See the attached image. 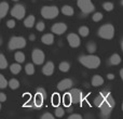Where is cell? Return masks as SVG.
<instances>
[{"label":"cell","mask_w":123,"mask_h":119,"mask_svg":"<svg viewBox=\"0 0 123 119\" xmlns=\"http://www.w3.org/2000/svg\"><path fill=\"white\" fill-rule=\"evenodd\" d=\"M25 8L22 4H16L14 8L11 10V15L13 17H16L17 20H22L24 16H25Z\"/></svg>","instance_id":"ba28073f"},{"label":"cell","mask_w":123,"mask_h":119,"mask_svg":"<svg viewBox=\"0 0 123 119\" xmlns=\"http://www.w3.org/2000/svg\"><path fill=\"white\" fill-rule=\"evenodd\" d=\"M58 9L57 7L55 6H47V7H43L42 10H41V15H42L44 19L48 20H52V19H55L56 16L58 15Z\"/></svg>","instance_id":"277c9868"},{"label":"cell","mask_w":123,"mask_h":119,"mask_svg":"<svg viewBox=\"0 0 123 119\" xmlns=\"http://www.w3.org/2000/svg\"><path fill=\"white\" fill-rule=\"evenodd\" d=\"M8 66V62H6V58L3 54H0V69H4Z\"/></svg>","instance_id":"f546056e"},{"label":"cell","mask_w":123,"mask_h":119,"mask_svg":"<svg viewBox=\"0 0 123 119\" xmlns=\"http://www.w3.org/2000/svg\"><path fill=\"white\" fill-rule=\"evenodd\" d=\"M61 103V98L60 95H58L57 93L53 94V96H52V104H53V106H58V104Z\"/></svg>","instance_id":"83f0119b"},{"label":"cell","mask_w":123,"mask_h":119,"mask_svg":"<svg viewBox=\"0 0 123 119\" xmlns=\"http://www.w3.org/2000/svg\"><path fill=\"white\" fill-rule=\"evenodd\" d=\"M6 95L4 93H0V102H6Z\"/></svg>","instance_id":"ab89813d"},{"label":"cell","mask_w":123,"mask_h":119,"mask_svg":"<svg viewBox=\"0 0 123 119\" xmlns=\"http://www.w3.org/2000/svg\"><path fill=\"white\" fill-rule=\"evenodd\" d=\"M71 86H72V80L71 79L66 78V79H63L62 81L58 82L57 89L60 90V91H65V90H67V89H70Z\"/></svg>","instance_id":"4fadbf2b"},{"label":"cell","mask_w":123,"mask_h":119,"mask_svg":"<svg viewBox=\"0 0 123 119\" xmlns=\"http://www.w3.org/2000/svg\"><path fill=\"white\" fill-rule=\"evenodd\" d=\"M68 118L69 119H82V116L79 115V114H72V115H70Z\"/></svg>","instance_id":"f35d334b"},{"label":"cell","mask_w":123,"mask_h":119,"mask_svg":"<svg viewBox=\"0 0 123 119\" xmlns=\"http://www.w3.org/2000/svg\"><path fill=\"white\" fill-rule=\"evenodd\" d=\"M89 33H90V30L86 26H81L79 28V34H80L81 37H87L89 36Z\"/></svg>","instance_id":"484cf974"},{"label":"cell","mask_w":123,"mask_h":119,"mask_svg":"<svg viewBox=\"0 0 123 119\" xmlns=\"http://www.w3.org/2000/svg\"><path fill=\"white\" fill-rule=\"evenodd\" d=\"M120 76H121V79L123 80V68H122L121 70H120Z\"/></svg>","instance_id":"b9f144b4"},{"label":"cell","mask_w":123,"mask_h":119,"mask_svg":"<svg viewBox=\"0 0 123 119\" xmlns=\"http://www.w3.org/2000/svg\"><path fill=\"white\" fill-rule=\"evenodd\" d=\"M103 8H104L105 11H112L113 3H111V2H105V3L103 4Z\"/></svg>","instance_id":"d6a6232c"},{"label":"cell","mask_w":123,"mask_h":119,"mask_svg":"<svg viewBox=\"0 0 123 119\" xmlns=\"http://www.w3.org/2000/svg\"><path fill=\"white\" fill-rule=\"evenodd\" d=\"M35 22H36V19H35L34 15H29L28 17L25 19V21H24V25H25V27H27V28H31L32 26H34Z\"/></svg>","instance_id":"ac0fdd59"},{"label":"cell","mask_w":123,"mask_h":119,"mask_svg":"<svg viewBox=\"0 0 123 119\" xmlns=\"http://www.w3.org/2000/svg\"><path fill=\"white\" fill-rule=\"evenodd\" d=\"M41 118L42 119H53L54 116L52 115V114H50V113H45V114H43V115L41 116Z\"/></svg>","instance_id":"74e56055"},{"label":"cell","mask_w":123,"mask_h":119,"mask_svg":"<svg viewBox=\"0 0 123 119\" xmlns=\"http://www.w3.org/2000/svg\"><path fill=\"white\" fill-rule=\"evenodd\" d=\"M0 109H1V104H0Z\"/></svg>","instance_id":"681fc988"},{"label":"cell","mask_w":123,"mask_h":119,"mask_svg":"<svg viewBox=\"0 0 123 119\" xmlns=\"http://www.w3.org/2000/svg\"><path fill=\"white\" fill-rule=\"evenodd\" d=\"M31 59H32V61H34L35 64H37V65H41V64L44 62L45 56H44V53L42 52V50L35 49L34 51H32Z\"/></svg>","instance_id":"52a82bcc"},{"label":"cell","mask_w":123,"mask_h":119,"mask_svg":"<svg viewBox=\"0 0 123 119\" xmlns=\"http://www.w3.org/2000/svg\"><path fill=\"white\" fill-rule=\"evenodd\" d=\"M79 62L86 68H97L100 65V59L96 55H82L79 58Z\"/></svg>","instance_id":"7a4b0ae2"},{"label":"cell","mask_w":123,"mask_h":119,"mask_svg":"<svg viewBox=\"0 0 123 119\" xmlns=\"http://www.w3.org/2000/svg\"><path fill=\"white\" fill-rule=\"evenodd\" d=\"M6 27L8 28H14L15 27V21L14 20H10L6 22Z\"/></svg>","instance_id":"8d00e7d4"},{"label":"cell","mask_w":123,"mask_h":119,"mask_svg":"<svg viewBox=\"0 0 123 119\" xmlns=\"http://www.w3.org/2000/svg\"><path fill=\"white\" fill-rule=\"evenodd\" d=\"M86 48H87V51H89L90 53H94V52L96 51V45L95 43H93V42L87 43Z\"/></svg>","instance_id":"1f68e13d"},{"label":"cell","mask_w":123,"mask_h":119,"mask_svg":"<svg viewBox=\"0 0 123 119\" xmlns=\"http://www.w3.org/2000/svg\"><path fill=\"white\" fill-rule=\"evenodd\" d=\"M69 69H70V65H69L68 62H62V63L60 64V70L61 72L66 73V72H68Z\"/></svg>","instance_id":"4316f807"},{"label":"cell","mask_w":123,"mask_h":119,"mask_svg":"<svg viewBox=\"0 0 123 119\" xmlns=\"http://www.w3.org/2000/svg\"><path fill=\"white\" fill-rule=\"evenodd\" d=\"M121 3H122V6H123V0H122V1H121Z\"/></svg>","instance_id":"bcb514c9"},{"label":"cell","mask_w":123,"mask_h":119,"mask_svg":"<svg viewBox=\"0 0 123 119\" xmlns=\"http://www.w3.org/2000/svg\"><path fill=\"white\" fill-rule=\"evenodd\" d=\"M9 87H10L12 90L18 89V88H19V82H18V80H16V79H11V80L9 81Z\"/></svg>","instance_id":"d4e9b609"},{"label":"cell","mask_w":123,"mask_h":119,"mask_svg":"<svg viewBox=\"0 0 123 119\" xmlns=\"http://www.w3.org/2000/svg\"><path fill=\"white\" fill-rule=\"evenodd\" d=\"M115 105H116V103H115V100H113L112 95H111L110 93H106L104 100H103V103L99 106L102 115L105 116V117H108V116L110 115L112 108L115 107Z\"/></svg>","instance_id":"6da1fadb"},{"label":"cell","mask_w":123,"mask_h":119,"mask_svg":"<svg viewBox=\"0 0 123 119\" xmlns=\"http://www.w3.org/2000/svg\"><path fill=\"white\" fill-rule=\"evenodd\" d=\"M36 28H37V30H39V32H43L45 28L44 23H43V22H39V23L36 25Z\"/></svg>","instance_id":"d590c367"},{"label":"cell","mask_w":123,"mask_h":119,"mask_svg":"<svg viewBox=\"0 0 123 119\" xmlns=\"http://www.w3.org/2000/svg\"><path fill=\"white\" fill-rule=\"evenodd\" d=\"M14 59L17 63H23V62L25 61V54H24L23 52H16V53L14 54Z\"/></svg>","instance_id":"cb8c5ba5"},{"label":"cell","mask_w":123,"mask_h":119,"mask_svg":"<svg viewBox=\"0 0 123 119\" xmlns=\"http://www.w3.org/2000/svg\"><path fill=\"white\" fill-rule=\"evenodd\" d=\"M69 94L71 96V102L74 104H78L82 101V92L79 89H72L71 91H69Z\"/></svg>","instance_id":"30bf717a"},{"label":"cell","mask_w":123,"mask_h":119,"mask_svg":"<svg viewBox=\"0 0 123 119\" xmlns=\"http://www.w3.org/2000/svg\"><path fill=\"white\" fill-rule=\"evenodd\" d=\"M121 48H122V51H123V40H122V42H121Z\"/></svg>","instance_id":"ee69618b"},{"label":"cell","mask_w":123,"mask_h":119,"mask_svg":"<svg viewBox=\"0 0 123 119\" xmlns=\"http://www.w3.org/2000/svg\"><path fill=\"white\" fill-rule=\"evenodd\" d=\"M98 36L102 37L103 39H111L115 36V27L111 24H106L103 25L98 29Z\"/></svg>","instance_id":"3957f363"},{"label":"cell","mask_w":123,"mask_h":119,"mask_svg":"<svg viewBox=\"0 0 123 119\" xmlns=\"http://www.w3.org/2000/svg\"><path fill=\"white\" fill-rule=\"evenodd\" d=\"M107 77H108V79H110V80H112V79L115 78V76H113L112 74H108L107 75Z\"/></svg>","instance_id":"60d3db41"},{"label":"cell","mask_w":123,"mask_h":119,"mask_svg":"<svg viewBox=\"0 0 123 119\" xmlns=\"http://www.w3.org/2000/svg\"><path fill=\"white\" fill-rule=\"evenodd\" d=\"M6 86H8V81L0 74V89H4V88H6Z\"/></svg>","instance_id":"4dcf8cb0"},{"label":"cell","mask_w":123,"mask_h":119,"mask_svg":"<svg viewBox=\"0 0 123 119\" xmlns=\"http://www.w3.org/2000/svg\"><path fill=\"white\" fill-rule=\"evenodd\" d=\"M10 70H11L12 74L16 75L22 70V66L19 65V63H14V64H12V65L10 66Z\"/></svg>","instance_id":"44dd1931"},{"label":"cell","mask_w":123,"mask_h":119,"mask_svg":"<svg viewBox=\"0 0 123 119\" xmlns=\"http://www.w3.org/2000/svg\"><path fill=\"white\" fill-rule=\"evenodd\" d=\"M44 90L43 89H38V92L34 98V104L36 107H41L43 105V100H44Z\"/></svg>","instance_id":"9c48e42d"},{"label":"cell","mask_w":123,"mask_h":119,"mask_svg":"<svg viewBox=\"0 0 123 119\" xmlns=\"http://www.w3.org/2000/svg\"><path fill=\"white\" fill-rule=\"evenodd\" d=\"M77 4H78L79 9H80L83 13H85V14L91 13L95 10V7H94L92 0H78Z\"/></svg>","instance_id":"5b68a950"},{"label":"cell","mask_w":123,"mask_h":119,"mask_svg":"<svg viewBox=\"0 0 123 119\" xmlns=\"http://www.w3.org/2000/svg\"><path fill=\"white\" fill-rule=\"evenodd\" d=\"M105 94H106L105 92H100V93L95 98V100H94V104H95L97 107H99L100 104L103 103V100H104V98H105Z\"/></svg>","instance_id":"7402d4cb"},{"label":"cell","mask_w":123,"mask_h":119,"mask_svg":"<svg viewBox=\"0 0 123 119\" xmlns=\"http://www.w3.org/2000/svg\"><path fill=\"white\" fill-rule=\"evenodd\" d=\"M41 41H42L44 45H52V43L54 42V36H53V34L43 35L42 38H41Z\"/></svg>","instance_id":"2e32d148"},{"label":"cell","mask_w":123,"mask_h":119,"mask_svg":"<svg viewBox=\"0 0 123 119\" xmlns=\"http://www.w3.org/2000/svg\"><path fill=\"white\" fill-rule=\"evenodd\" d=\"M0 45H1V39H0Z\"/></svg>","instance_id":"7dc6e473"},{"label":"cell","mask_w":123,"mask_h":119,"mask_svg":"<svg viewBox=\"0 0 123 119\" xmlns=\"http://www.w3.org/2000/svg\"><path fill=\"white\" fill-rule=\"evenodd\" d=\"M109 61H110V63L112 64V65H119V64L121 63V56H120L119 54L115 53V54H112V55L110 56Z\"/></svg>","instance_id":"d6986e66"},{"label":"cell","mask_w":123,"mask_h":119,"mask_svg":"<svg viewBox=\"0 0 123 119\" xmlns=\"http://www.w3.org/2000/svg\"><path fill=\"white\" fill-rule=\"evenodd\" d=\"M25 72H26V74L27 75H34L35 74V67H34V65L32 64H27L26 65V67H25Z\"/></svg>","instance_id":"f1b7e54d"},{"label":"cell","mask_w":123,"mask_h":119,"mask_svg":"<svg viewBox=\"0 0 123 119\" xmlns=\"http://www.w3.org/2000/svg\"><path fill=\"white\" fill-rule=\"evenodd\" d=\"M13 1H18V0H13Z\"/></svg>","instance_id":"c3c4849f"},{"label":"cell","mask_w":123,"mask_h":119,"mask_svg":"<svg viewBox=\"0 0 123 119\" xmlns=\"http://www.w3.org/2000/svg\"><path fill=\"white\" fill-rule=\"evenodd\" d=\"M62 12H63L64 15H67V16H71L72 14H74V9H72V7L70 6H64L63 8H62Z\"/></svg>","instance_id":"ffe728a7"},{"label":"cell","mask_w":123,"mask_h":119,"mask_svg":"<svg viewBox=\"0 0 123 119\" xmlns=\"http://www.w3.org/2000/svg\"><path fill=\"white\" fill-rule=\"evenodd\" d=\"M54 72V64L52 62H48L42 68V73L45 76H51Z\"/></svg>","instance_id":"5bb4252c"},{"label":"cell","mask_w":123,"mask_h":119,"mask_svg":"<svg viewBox=\"0 0 123 119\" xmlns=\"http://www.w3.org/2000/svg\"><path fill=\"white\" fill-rule=\"evenodd\" d=\"M9 10V4L6 2H1L0 3V19H3L6 14L8 13Z\"/></svg>","instance_id":"e0dca14e"},{"label":"cell","mask_w":123,"mask_h":119,"mask_svg":"<svg viewBox=\"0 0 123 119\" xmlns=\"http://www.w3.org/2000/svg\"><path fill=\"white\" fill-rule=\"evenodd\" d=\"M64 114H65V111H64V108H62V107H56L55 109V116L56 117H63Z\"/></svg>","instance_id":"836d02e7"},{"label":"cell","mask_w":123,"mask_h":119,"mask_svg":"<svg viewBox=\"0 0 123 119\" xmlns=\"http://www.w3.org/2000/svg\"><path fill=\"white\" fill-rule=\"evenodd\" d=\"M67 41L71 48H78L80 46V38L76 34H69L67 36Z\"/></svg>","instance_id":"7c38bea8"},{"label":"cell","mask_w":123,"mask_h":119,"mask_svg":"<svg viewBox=\"0 0 123 119\" xmlns=\"http://www.w3.org/2000/svg\"><path fill=\"white\" fill-rule=\"evenodd\" d=\"M103 20V14L100 12H96L95 14L93 15V21L94 22H99Z\"/></svg>","instance_id":"e575fe53"},{"label":"cell","mask_w":123,"mask_h":119,"mask_svg":"<svg viewBox=\"0 0 123 119\" xmlns=\"http://www.w3.org/2000/svg\"><path fill=\"white\" fill-rule=\"evenodd\" d=\"M63 103H64V105H65V106H67V107H69L70 105L72 104V102H71V96H70L69 92H68V93H65V94L63 95Z\"/></svg>","instance_id":"603a6c76"},{"label":"cell","mask_w":123,"mask_h":119,"mask_svg":"<svg viewBox=\"0 0 123 119\" xmlns=\"http://www.w3.org/2000/svg\"><path fill=\"white\" fill-rule=\"evenodd\" d=\"M67 30V25L65 23H56L52 26V33L55 35H63Z\"/></svg>","instance_id":"8fae6325"},{"label":"cell","mask_w":123,"mask_h":119,"mask_svg":"<svg viewBox=\"0 0 123 119\" xmlns=\"http://www.w3.org/2000/svg\"><path fill=\"white\" fill-rule=\"evenodd\" d=\"M104 85V78L99 75H95L92 78V86L93 87H99V86Z\"/></svg>","instance_id":"9a60e30c"},{"label":"cell","mask_w":123,"mask_h":119,"mask_svg":"<svg viewBox=\"0 0 123 119\" xmlns=\"http://www.w3.org/2000/svg\"><path fill=\"white\" fill-rule=\"evenodd\" d=\"M122 111H123V103H122Z\"/></svg>","instance_id":"f6af8a7d"},{"label":"cell","mask_w":123,"mask_h":119,"mask_svg":"<svg viewBox=\"0 0 123 119\" xmlns=\"http://www.w3.org/2000/svg\"><path fill=\"white\" fill-rule=\"evenodd\" d=\"M35 38H36V37H35L34 35H30V36H29V39H30V40H35Z\"/></svg>","instance_id":"7bdbcfd3"},{"label":"cell","mask_w":123,"mask_h":119,"mask_svg":"<svg viewBox=\"0 0 123 119\" xmlns=\"http://www.w3.org/2000/svg\"><path fill=\"white\" fill-rule=\"evenodd\" d=\"M26 46V40L23 37H12L9 42V49L10 50H16L22 49Z\"/></svg>","instance_id":"8992f818"}]
</instances>
